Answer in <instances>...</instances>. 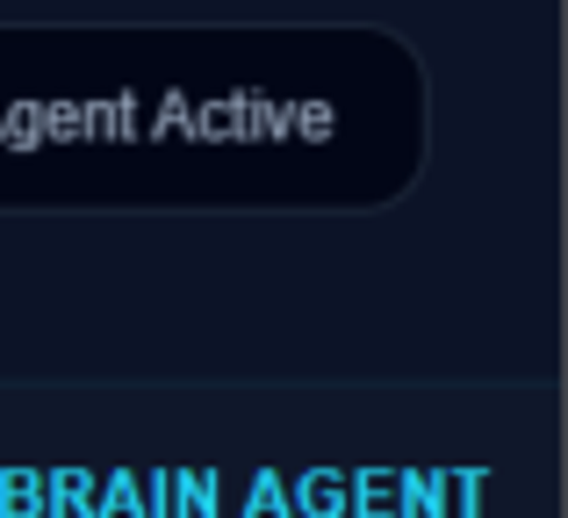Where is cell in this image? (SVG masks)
<instances>
[{
  "mask_svg": "<svg viewBox=\"0 0 568 518\" xmlns=\"http://www.w3.org/2000/svg\"><path fill=\"white\" fill-rule=\"evenodd\" d=\"M138 511V476H123V468H115V476H109V497H94V511Z\"/></svg>",
  "mask_w": 568,
  "mask_h": 518,
  "instance_id": "obj_5",
  "label": "cell"
},
{
  "mask_svg": "<svg viewBox=\"0 0 568 518\" xmlns=\"http://www.w3.org/2000/svg\"><path fill=\"white\" fill-rule=\"evenodd\" d=\"M295 505H303L310 518H338V511H346V483L317 468V476H303V497H295Z\"/></svg>",
  "mask_w": 568,
  "mask_h": 518,
  "instance_id": "obj_3",
  "label": "cell"
},
{
  "mask_svg": "<svg viewBox=\"0 0 568 518\" xmlns=\"http://www.w3.org/2000/svg\"><path fill=\"white\" fill-rule=\"evenodd\" d=\"M274 511H288V490H281L274 468H260V483H252V518H274Z\"/></svg>",
  "mask_w": 568,
  "mask_h": 518,
  "instance_id": "obj_4",
  "label": "cell"
},
{
  "mask_svg": "<svg viewBox=\"0 0 568 518\" xmlns=\"http://www.w3.org/2000/svg\"><path fill=\"white\" fill-rule=\"evenodd\" d=\"M43 511H94L80 468H51V476H43Z\"/></svg>",
  "mask_w": 568,
  "mask_h": 518,
  "instance_id": "obj_2",
  "label": "cell"
},
{
  "mask_svg": "<svg viewBox=\"0 0 568 518\" xmlns=\"http://www.w3.org/2000/svg\"><path fill=\"white\" fill-rule=\"evenodd\" d=\"M0 518H43V476L37 468H0Z\"/></svg>",
  "mask_w": 568,
  "mask_h": 518,
  "instance_id": "obj_1",
  "label": "cell"
}]
</instances>
